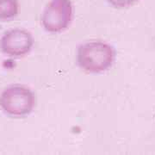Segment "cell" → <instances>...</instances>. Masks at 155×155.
Masks as SVG:
<instances>
[{
	"mask_svg": "<svg viewBox=\"0 0 155 155\" xmlns=\"http://www.w3.org/2000/svg\"><path fill=\"white\" fill-rule=\"evenodd\" d=\"M35 96L31 89L22 84L6 87L0 94V108L13 117L28 116L35 107Z\"/></svg>",
	"mask_w": 155,
	"mask_h": 155,
	"instance_id": "2",
	"label": "cell"
},
{
	"mask_svg": "<svg viewBox=\"0 0 155 155\" xmlns=\"http://www.w3.org/2000/svg\"><path fill=\"white\" fill-rule=\"evenodd\" d=\"M109 4L115 8H127L134 5L140 0H107Z\"/></svg>",
	"mask_w": 155,
	"mask_h": 155,
	"instance_id": "6",
	"label": "cell"
},
{
	"mask_svg": "<svg viewBox=\"0 0 155 155\" xmlns=\"http://www.w3.org/2000/svg\"><path fill=\"white\" fill-rule=\"evenodd\" d=\"M73 19L71 0H51L41 17V25L47 32L58 34L65 31Z\"/></svg>",
	"mask_w": 155,
	"mask_h": 155,
	"instance_id": "3",
	"label": "cell"
},
{
	"mask_svg": "<svg viewBox=\"0 0 155 155\" xmlns=\"http://www.w3.org/2000/svg\"><path fill=\"white\" fill-rule=\"evenodd\" d=\"M19 13V0H0V21H11Z\"/></svg>",
	"mask_w": 155,
	"mask_h": 155,
	"instance_id": "5",
	"label": "cell"
},
{
	"mask_svg": "<svg viewBox=\"0 0 155 155\" xmlns=\"http://www.w3.org/2000/svg\"><path fill=\"white\" fill-rule=\"evenodd\" d=\"M35 44L32 34L23 28L7 30L0 38L1 52L12 58H20L28 54Z\"/></svg>",
	"mask_w": 155,
	"mask_h": 155,
	"instance_id": "4",
	"label": "cell"
},
{
	"mask_svg": "<svg viewBox=\"0 0 155 155\" xmlns=\"http://www.w3.org/2000/svg\"><path fill=\"white\" fill-rule=\"evenodd\" d=\"M116 60L112 46L104 41H89L80 45L77 51V63L88 73H101L108 71Z\"/></svg>",
	"mask_w": 155,
	"mask_h": 155,
	"instance_id": "1",
	"label": "cell"
}]
</instances>
